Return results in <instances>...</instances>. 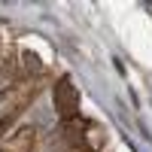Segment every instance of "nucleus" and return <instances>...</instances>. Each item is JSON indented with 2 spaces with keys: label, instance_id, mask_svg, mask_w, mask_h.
Masks as SVG:
<instances>
[{
  "label": "nucleus",
  "instance_id": "f257e3e1",
  "mask_svg": "<svg viewBox=\"0 0 152 152\" xmlns=\"http://www.w3.org/2000/svg\"><path fill=\"white\" fill-rule=\"evenodd\" d=\"M55 107H58V116H61V119H73V116H76L79 94H76V88H73V82L67 79V76L55 85Z\"/></svg>",
  "mask_w": 152,
  "mask_h": 152
}]
</instances>
